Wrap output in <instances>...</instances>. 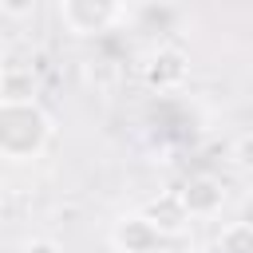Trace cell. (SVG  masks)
<instances>
[{"instance_id": "cell-3", "label": "cell", "mask_w": 253, "mask_h": 253, "mask_svg": "<svg viewBox=\"0 0 253 253\" xmlns=\"http://www.w3.org/2000/svg\"><path fill=\"white\" fill-rule=\"evenodd\" d=\"M142 75H146V83L154 91H178L186 83V75H190V55L182 47H174V43H162V47H154L146 55Z\"/></svg>"}, {"instance_id": "cell-7", "label": "cell", "mask_w": 253, "mask_h": 253, "mask_svg": "<svg viewBox=\"0 0 253 253\" xmlns=\"http://www.w3.org/2000/svg\"><path fill=\"white\" fill-rule=\"evenodd\" d=\"M40 79L24 63H4L0 67V103H36Z\"/></svg>"}, {"instance_id": "cell-12", "label": "cell", "mask_w": 253, "mask_h": 253, "mask_svg": "<svg viewBox=\"0 0 253 253\" xmlns=\"http://www.w3.org/2000/svg\"><path fill=\"white\" fill-rule=\"evenodd\" d=\"M146 4H170V0H146Z\"/></svg>"}, {"instance_id": "cell-9", "label": "cell", "mask_w": 253, "mask_h": 253, "mask_svg": "<svg viewBox=\"0 0 253 253\" xmlns=\"http://www.w3.org/2000/svg\"><path fill=\"white\" fill-rule=\"evenodd\" d=\"M36 8H40V0H0V12L8 20H32Z\"/></svg>"}, {"instance_id": "cell-8", "label": "cell", "mask_w": 253, "mask_h": 253, "mask_svg": "<svg viewBox=\"0 0 253 253\" xmlns=\"http://www.w3.org/2000/svg\"><path fill=\"white\" fill-rule=\"evenodd\" d=\"M221 253H253V221H229L217 233Z\"/></svg>"}, {"instance_id": "cell-13", "label": "cell", "mask_w": 253, "mask_h": 253, "mask_svg": "<svg viewBox=\"0 0 253 253\" xmlns=\"http://www.w3.org/2000/svg\"><path fill=\"white\" fill-rule=\"evenodd\" d=\"M0 67H4V51H0Z\"/></svg>"}, {"instance_id": "cell-4", "label": "cell", "mask_w": 253, "mask_h": 253, "mask_svg": "<svg viewBox=\"0 0 253 253\" xmlns=\"http://www.w3.org/2000/svg\"><path fill=\"white\" fill-rule=\"evenodd\" d=\"M158 241H162V233L142 217V210L138 213H123L115 221V229H111L115 253H158Z\"/></svg>"}, {"instance_id": "cell-2", "label": "cell", "mask_w": 253, "mask_h": 253, "mask_svg": "<svg viewBox=\"0 0 253 253\" xmlns=\"http://www.w3.org/2000/svg\"><path fill=\"white\" fill-rule=\"evenodd\" d=\"M59 16L71 36H95L115 24L119 0H59Z\"/></svg>"}, {"instance_id": "cell-5", "label": "cell", "mask_w": 253, "mask_h": 253, "mask_svg": "<svg viewBox=\"0 0 253 253\" xmlns=\"http://www.w3.org/2000/svg\"><path fill=\"white\" fill-rule=\"evenodd\" d=\"M178 194H182L190 217H217L221 206H225V186H221L213 174H194V178H186Z\"/></svg>"}, {"instance_id": "cell-1", "label": "cell", "mask_w": 253, "mask_h": 253, "mask_svg": "<svg viewBox=\"0 0 253 253\" xmlns=\"http://www.w3.org/2000/svg\"><path fill=\"white\" fill-rule=\"evenodd\" d=\"M51 138V119L40 103H0V158L32 162Z\"/></svg>"}, {"instance_id": "cell-10", "label": "cell", "mask_w": 253, "mask_h": 253, "mask_svg": "<svg viewBox=\"0 0 253 253\" xmlns=\"http://www.w3.org/2000/svg\"><path fill=\"white\" fill-rule=\"evenodd\" d=\"M20 253H63V249H59V241H51V237H28V241L20 245Z\"/></svg>"}, {"instance_id": "cell-11", "label": "cell", "mask_w": 253, "mask_h": 253, "mask_svg": "<svg viewBox=\"0 0 253 253\" xmlns=\"http://www.w3.org/2000/svg\"><path fill=\"white\" fill-rule=\"evenodd\" d=\"M194 253H221V249H217V241H213V245H202V249H194Z\"/></svg>"}, {"instance_id": "cell-6", "label": "cell", "mask_w": 253, "mask_h": 253, "mask_svg": "<svg viewBox=\"0 0 253 253\" xmlns=\"http://www.w3.org/2000/svg\"><path fill=\"white\" fill-rule=\"evenodd\" d=\"M142 217H146V221H150V225H154L162 237H178V233H182V229L194 221L178 190H166V194L150 198V202L142 206Z\"/></svg>"}]
</instances>
